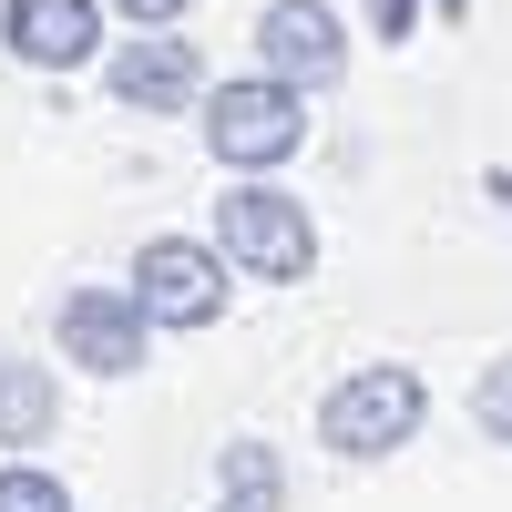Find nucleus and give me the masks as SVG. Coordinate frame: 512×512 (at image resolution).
I'll list each match as a JSON object with an SVG mask.
<instances>
[{"instance_id":"1","label":"nucleus","mask_w":512,"mask_h":512,"mask_svg":"<svg viewBox=\"0 0 512 512\" xmlns=\"http://www.w3.org/2000/svg\"><path fill=\"white\" fill-rule=\"evenodd\" d=\"M420 420H431V379L400 369V359H369V369H349L318 400V451H338V461H390V451L420 441Z\"/></svg>"},{"instance_id":"2","label":"nucleus","mask_w":512,"mask_h":512,"mask_svg":"<svg viewBox=\"0 0 512 512\" xmlns=\"http://www.w3.org/2000/svg\"><path fill=\"white\" fill-rule=\"evenodd\" d=\"M205 154L226 164V175H267V164H287L297 144H308V93L277 72H246V82H205Z\"/></svg>"},{"instance_id":"3","label":"nucleus","mask_w":512,"mask_h":512,"mask_svg":"<svg viewBox=\"0 0 512 512\" xmlns=\"http://www.w3.org/2000/svg\"><path fill=\"white\" fill-rule=\"evenodd\" d=\"M216 246H226V267H246L256 287H297V277L318 267V216L287 185H226Z\"/></svg>"},{"instance_id":"4","label":"nucleus","mask_w":512,"mask_h":512,"mask_svg":"<svg viewBox=\"0 0 512 512\" xmlns=\"http://www.w3.org/2000/svg\"><path fill=\"white\" fill-rule=\"evenodd\" d=\"M134 297L154 328H216L226 318V246L216 236H144Z\"/></svg>"},{"instance_id":"5","label":"nucleus","mask_w":512,"mask_h":512,"mask_svg":"<svg viewBox=\"0 0 512 512\" xmlns=\"http://www.w3.org/2000/svg\"><path fill=\"white\" fill-rule=\"evenodd\" d=\"M52 338H62V369H82V379H134L154 359V318L134 287H72Z\"/></svg>"},{"instance_id":"6","label":"nucleus","mask_w":512,"mask_h":512,"mask_svg":"<svg viewBox=\"0 0 512 512\" xmlns=\"http://www.w3.org/2000/svg\"><path fill=\"white\" fill-rule=\"evenodd\" d=\"M103 82H113V103H134V113H195L205 103V62H195V41H175V21L113 41Z\"/></svg>"},{"instance_id":"7","label":"nucleus","mask_w":512,"mask_h":512,"mask_svg":"<svg viewBox=\"0 0 512 512\" xmlns=\"http://www.w3.org/2000/svg\"><path fill=\"white\" fill-rule=\"evenodd\" d=\"M256 62L277 82H297V93H328V82L349 72V31H338L328 0H267V11H256Z\"/></svg>"},{"instance_id":"8","label":"nucleus","mask_w":512,"mask_h":512,"mask_svg":"<svg viewBox=\"0 0 512 512\" xmlns=\"http://www.w3.org/2000/svg\"><path fill=\"white\" fill-rule=\"evenodd\" d=\"M0 41H11L31 72H82L103 52V0H11V11H0Z\"/></svg>"},{"instance_id":"9","label":"nucleus","mask_w":512,"mask_h":512,"mask_svg":"<svg viewBox=\"0 0 512 512\" xmlns=\"http://www.w3.org/2000/svg\"><path fill=\"white\" fill-rule=\"evenodd\" d=\"M62 431V379L31 359H0V451H41Z\"/></svg>"},{"instance_id":"10","label":"nucleus","mask_w":512,"mask_h":512,"mask_svg":"<svg viewBox=\"0 0 512 512\" xmlns=\"http://www.w3.org/2000/svg\"><path fill=\"white\" fill-rule=\"evenodd\" d=\"M205 512H287V461H277V441H226V461H216V502Z\"/></svg>"},{"instance_id":"11","label":"nucleus","mask_w":512,"mask_h":512,"mask_svg":"<svg viewBox=\"0 0 512 512\" xmlns=\"http://www.w3.org/2000/svg\"><path fill=\"white\" fill-rule=\"evenodd\" d=\"M0 512H72V492L41 461H0Z\"/></svg>"},{"instance_id":"12","label":"nucleus","mask_w":512,"mask_h":512,"mask_svg":"<svg viewBox=\"0 0 512 512\" xmlns=\"http://www.w3.org/2000/svg\"><path fill=\"white\" fill-rule=\"evenodd\" d=\"M472 420H482L492 451H512V359H492V369L472 379Z\"/></svg>"},{"instance_id":"13","label":"nucleus","mask_w":512,"mask_h":512,"mask_svg":"<svg viewBox=\"0 0 512 512\" xmlns=\"http://www.w3.org/2000/svg\"><path fill=\"white\" fill-rule=\"evenodd\" d=\"M410 21H420V0H369V31L379 41H410Z\"/></svg>"},{"instance_id":"14","label":"nucleus","mask_w":512,"mask_h":512,"mask_svg":"<svg viewBox=\"0 0 512 512\" xmlns=\"http://www.w3.org/2000/svg\"><path fill=\"white\" fill-rule=\"evenodd\" d=\"M103 11H123L134 31H154V21H185V0H103Z\"/></svg>"},{"instance_id":"15","label":"nucleus","mask_w":512,"mask_h":512,"mask_svg":"<svg viewBox=\"0 0 512 512\" xmlns=\"http://www.w3.org/2000/svg\"><path fill=\"white\" fill-rule=\"evenodd\" d=\"M492 195H502V216H512V164H502V175H492Z\"/></svg>"},{"instance_id":"16","label":"nucleus","mask_w":512,"mask_h":512,"mask_svg":"<svg viewBox=\"0 0 512 512\" xmlns=\"http://www.w3.org/2000/svg\"><path fill=\"white\" fill-rule=\"evenodd\" d=\"M431 11H441V21H461V11H472V0H431Z\"/></svg>"}]
</instances>
